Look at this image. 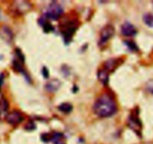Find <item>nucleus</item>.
Wrapping results in <instances>:
<instances>
[{
  "label": "nucleus",
  "instance_id": "obj_7",
  "mask_svg": "<svg viewBox=\"0 0 153 144\" xmlns=\"http://www.w3.org/2000/svg\"><path fill=\"white\" fill-rule=\"evenodd\" d=\"M123 61L124 60L121 58H111L104 63V64H103L104 68L103 69L105 70L108 73H111L114 71L118 67H120L123 63Z\"/></svg>",
  "mask_w": 153,
  "mask_h": 144
},
{
  "label": "nucleus",
  "instance_id": "obj_13",
  "mask_svg": "<svg viewBox=\"0 0 153 144\" xmlns=\"http://www.w3.org/2000/svg\"><path fill=\"white\" fill-rule=\"evenodd\" d=\"M97 76H98L99 80L102 85H105V86L108 85L109 81V73H108L104 69L99 70L98 73H97Z\"/></svg>",
  "mask_w": 153,
  "mask_h": 144
},
{
  "label": "nucleus",
  "instance_id": "obj_10",
  "mask_svg": "<svg viewBox=\"0 0 153 144\" xmlns=\"http://www.w3.org/2000/svg\"><path fill=\"white\" fill-rule=\"evenodd\" d=\"M16 7H15V10L19 13H24L25 11L30 10L31 5L28 1H15Z\"/></svg>",
  "mask_w": 153,
  "mask_h": 144
},
{
  "label": "nucleus",
  "instance_id": "obj_20",
  "mask_svg": "<svg viewBox=\"0 0 153 144\" xmlns=\"http://www.w3.org/2000/svg\"><path fill=\"white\" fill-rule=\"evenodd\" d=\"M25 128L26 130H28V131H32V130L36 128V125L34 124V122L33 121H28L26 125H25Z\"/></svg>",
  "mask_w": 153,
  "mask_h": 144
},
{
  "label": "nucleus",
  "instance_id": "obj_21",
  "mask_svg": "<svg viewBox=\"0 0 153 144\" xmlns=\"http://www.w3.org/2000/svg\"><path fill=\"white\" fill-rule=\"evenodd\" d=\"M146 89L148 92L153 94V80H150L147 82L146 85Z\"/></svg>",
  "mask_w": 153,
  "mask_h": 144
},
{
  "label": "nucleus",
  "instance_id": "obj_11",
  "mask_svg": "<svg viewBox=\"0 0 153 144\" xmlns=\"http://www.w3.org/2000/svg\"><path fill=\"white\" fill-rule=\"evenodd\" d=\"M9 109V103L7 100L4 97L0 99V119L2 117L5 118L7 116Z\"/></svg>",
  "mask_w": 153,
  "mask_h": 144
},
{
  "label": "nucleus",
  "instance_id": "obj_3",
  "mask_svg": "<svg viewBox=\"0 0 153 144\" xmlns=\"http://www.w3.org/2000/svg\"><path fill=\"white\" fill-rule=\"evenodd\" d=\"M128 126L130 128L134 130L137 134H140L142 129V122L140 119L139 118V109L135 108L133 109L128 117Z\"/></svg>",
  "mask_w": 153,
  "mask_h": 144
},
{
  "label": "nucleus",
  "instance_id": "obj_19",
  "mask_svg": "<svg viewBox=\"0 0 153 144\" xmlns=\"http://www.w3.org/2000/svg\"><path fill=\"white\" fill-rule=\"evenodd\" d=\"M40 138L45 143H48L50 140H52V135H51L49 133H43L41 136H40Z\"/></svg>",
  "mask_w": 153,
  "mask_h": 144
},
{
  "label": "nucleus",
  "instance_id": "obj_15",
  "mask_svg": "<svg viewBox=\"0 0 153 144\" xmlns=\"http://www.w3.org/2000/svg\"><path fill=\"white\" fill-rule=\"evenodd\" d=\"M143 20L147 26L153 28V14L152 13H145L143 16Z\"/></svg>",
  "mask_w": 153,
  "mask_h": 144
},
{
  "label": "nucleus",
  "instance_id": "obj_14",
  "mask_svg": "<svg viewBox=\"0 0 153 144\" xmlns=\"http://www.w3.org/2000/svg\"><path fill=\"white\" fill-rule=\"evenodd\" d=\"M58 110L64 114H69L73 111V105L70 103H62L58 106Z\"/></svg>",
  "mask_w": 153,
  "mask_h": 144
},
{
  "label": "nucleus",
  "instance_id": "obj_2",
  "mask_svg": "<svg viewBox=\"0 0 153 144\" xmlns=\"http://www.w3.org/2000/svg\"><path fill=\"white\" fill-rule=\"evenodd\" d=\"M80 25L79 19L77 18L73 17L70 19V17L66 18L61 23V31L63 34L64 43L68 45L73 40V35L76 33V30Z\"/></svg>",
  "mask_w": 153,
  "mask_h": 144
},
{
  "label": "nucleus",
  "instance_id": "obj_23",
  "mask_svg": "<svg viewBox=\"0 0 153 144\" xmlns=\"http://www.w3.org/2000/svg\"><path fill=\"white\" fill-rule=\"evenodd\" d=\"M4 74H3V73H1V74H0V90H1V85H3V82H4Z\"/></svg>",
  "mask_w": 153,
  "mask_h": 144
},
{
  "label": "nucleus",
  "instance_id": "obj_18",
  "mask_svg": "<svg viewBox=\"0 0 153 144\" xmlns=\"http://www.w3.org/2000/svg\"><path fill=\"white\" fill-rule=\"evenodd\" d=\"M43 31H44L45 33H49V32H52V31H54V26L52 25V24L50 23L49 22H48V21H46V22H45L44 24H43Z\"/></svg>",
  "mask_w": 153,
  "mask_h": 144
},
{
  "label": "nucleus",
  "instance_id": "obj_16",
  "mask_svg": "<svg viewBox=\"0 0 153 144\" xmlns=\"http://www.w3.org/2000/svg\"><path fill=\"white\" fill-rule=\"evenodd\" d=\"M124 43L128 46V48L130 49V51L137 52V51L139 50L137 44H136L134 41H132V40H126V41H124Z\"/></svg>",
  "mask_w": 153,
  "mask_h": 144
},
{
  "label": "nucleus",
  "instance_id": "obj_12",
  "mask_svg": "<svg viewBox=\"0 0 153 144\" xmlns=\"http://www.w3.org/2000/svg\"><path fill=\"white\" fill-rule=\"evenodd\" d=\"M61 82L58 80V79H54V80L50 81V82H48L46 85V89L48 91H49L50 93H55L56 91H58V90L59 89L60 87H61Z\"/></svg>",
  "mask_w": 153,
  "mask_h": 144
},
{
  "label": "nucleus",
  "instance_id": "obj_9",
  "mask_svg": "<svg viewBox=\"0 0 153 144\" xmlns=\"http://www.w3.org/2000/svg\"><path fill=\"white\" fill-rule=\"evenodd\" d=\"M0 37L7 43H10L13 40V34L9 27L4 25L0 29Z\"/></svg>",
  "mask_w": 153,
  "mask_h": 144
},
{
  "label": "nucleus",
  "instance_id": "obj_17",
  "mask_svg": "<svg viewBox=\"0 0 153 144\" xmlns=\"http://www.w3.org/2000/svg\"><path fill=\"white\" fill-rule=\"evenodd\" d=\"M15 55L16 57V59L24 64V63H25V57H24V55L22 52V51L19 49H18V48L15 49Z\"/></svg>",
  "mask_w": 153,
  "mask_h": 144
},
{
  "label": "nucleus",
  "instance_id": "obj_1",
  "mask_svg": "<svg viewBox=\"0 0 153 144\" xmlns=\"http://www.w3.org/2000/svg\"><path fill=\"white\" fill-rule=\"evenodd\" d=\"M93 110L100 117H109L117 113V105L113 96L108 93H105L96 100Z\"/></svg>",
  "mask_w": 153,
  "mask_h": 144
},
{
  "label": "nucleus",
  "instance_id": "obj_5",
  "mask_svg": "<svg viewBox=\"0 0 153 144\" xmlns=\"http://www.w3.org/2000/svg\"><path fill=\"white\" fill-rule=\"evenodd\" d=\"M115 33V28L113 25H108L102 29L100 33V45H105L114 36Z\"/></svg>",
  "mask_w": 153,
  "mask_h": 144
},
{
  "label": "nucleus",
  "instance_id": "obj_22",
  "mask_svg": "<svg viewBox=\"0 0 153 144\" xmlns=\"http://www.w3.org/2000/svg\"><path fill=\"white\" fill-rule=\"evenodd\" d=\"M42 75H43V77L45 78V79H49V70H48L47 67H43V69H42Z\"/></svg>",
  "mask_w": 153,
  "mask_h": 144
},
{
  "label": "nucleus",
  "instance_id": "obj_4",
  "mask_svg": "<svg viewBox=\"0 0 153 144\" xmlns=\"http://www.w3.org/2000/svg\"><path fill=\"white\" fill-rule=\"evenodd\" d=\"M64 13L62 7L57 1H52L49 5L47 11L45 13V16L47 19L52 20H58Z\"/></svg>",
  "mask_w": 153,
  "mask_h": 144
},
{
  "label": "nucleus",
  "instance_id": "obj_8",
  "mask_svg": "<svg viewBox=\"0 0 153 144\" xmlns=\"http://www.w3.org/2000/svg\"><path fill=\"white\" fill-rule=\"evenodd\" d=\"M121 32L126 37H132L137 34V30L134 25L128 22H125L121 26Z\"/></svg>",
  "mask_w": 153,
  "mask_h": 144
},
{
  "label": "nucleus",
  "instance_id": "obj_6",
  "mask_svg": "<svg viewBox=\"0 0 153 144\" xmlns=\"http://www.w3.org/2000/svg\"><path fill=\"white\" fill-rule=\"evenodd\" d=\"M5 120L7 123L12 125H16L24 120V116L19 111H13L7 114Z\"/></svg>",
  "mask_w": 153,
  "mask_h": 144
}]
</instances>
